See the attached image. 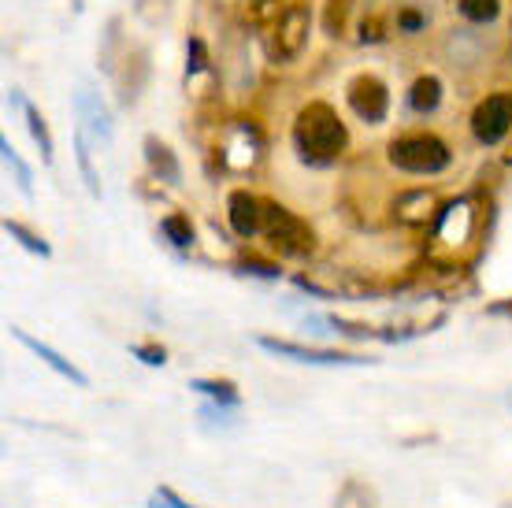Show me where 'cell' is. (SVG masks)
<instances>
[{"instance_id": "obj_8", "label": "cell", "mask_w": 512, "mask_h": 508, "mask_svg": "<svg viewBox=\"0 0 512 508\" xmlns=\"http://www.w3.org/2000/svg\"><path fill=\"white\" fill-rule=\"evenodd\" d=\"M75 115H78V127L86 130V138L101 141L108 145L116 127H112V112H108V104L101 101V93H93L90 86H82L75 93Z\"/></svg>"}, {"instance_id": "obj_9", "label": "cell", "mask_w": 512, "mask_h": 508, "mask_svg": "<svg viewBox=\"0 0 512 508\" xmlns=\"http://www.w3.org/2000/svg\"><path fill=\"white\" fill-rule=\"evenodd\" d=\"M227 223L238 238H256L260 230H264V201H256L249 190H234L227 197Z\"/></svg>"}, {"instance_id": "obj_29", "label": "cell", "mask_w": 512, "mask_h": 508, "mask_svg": "<svg viewBox=\"0 0 512 508\" xmlns=\"http://www.w3.org/2000/svg\"><path fill=\"white\" fill-rule=\"evenodd\" d=\"M294 286H297V290L312 293V297H323V301H331V297H334L331 290H323V286H316V282H308L305 275H297V279H294Z\"/></svg>"}, {"instance_id": "obj_21", "label": "cell", "mask_w": 512, "mask_h": 508, "mask_svg": "<svg viewBox=\"0 0 512 508\" xmlns=\"http://www.w3.org/2000/svg\"><path fill=\"white\" fill-rule=\"evenodd\" d=\"M201 71H212V60H208V49L201 38H190L186 41V82L193 75H201Z\"/></svg>"}, {"instance_id": "obj_30", "label": "cell", "mask_w": 512, "mask_h": 508, "mask_svg": "<svg viewBox=\"0 0 512 508\" xmlns=\"http://www.w3.org/2000/svg\"><path fill=\"white\" fill-rule=\"evenodd\" d=\"M360 41H364V45H368V41H383V34H379V23H364L360 26Z\"/></svg>"}, {"instance_id": "obj_11", "label": "cell", "mask_w": 512, "mask_h": 508, "mask_svg": "<svg viewBox=\"0 0 512 508\" xmlns=\"http://www.w3.org/2000/svg\"><path fill=\"white\" fill-rule=\"evenodd\" d=\"M141 153H145V164H149V175L156 178V182H164V186H179L182 182V164L179 156L171 153V145H164L160 138H149L141 141Z\"/></svg>"}, {"instance_id": "obj_19", "label": "cell", "mask_w": 512, "mask_h": 508, "mask_svg": "<svg viewBox=\"0 0 512 508\" xmlns=\"http://www.w3.org/2000/svg\"><path fill=\"white\" fill-rule=\"evenodd\" d=\"M26 130H30V138H34V145L41 149V160L45 164H52V134H49V123H45V115L34 108V104H26Z\"/></svg>"}, {"instance_id": "obj_26", "label": "cell", "mask_w": 512, "mask_h": 508, "mask_svg": "<svg viewBox=\"0 0 512 508\" xmlns=\"http://www.w3.org/2000/svg\"><path fill=\"white\" fill-rule=\"evenodd\" d=\"M242 275H253V279H279L282 271L279 264H271V260H260V256H245L242 264H238Z\"/></svg>"}, {"instance_id": "obj_6", "label": "cell", "mask_w": 512, "mask_h": 508, "mask_svg": "<svg viewBox=\"0 0 512 508\" xmlns=\"http://www.w3.org/2000/svg\"><path fill=\"white\" fill-rule=\"evenodd\" d=\"M512 130V93H490L475 104L472 112V134L479 145H498Z\"/></svg>"}, {"instance_id": "obj_4", "label": "cell", "mask_w": 512, "mask_h": 508, "mask_svg": "<svg viewBox=\"0 0 512 508\" xmlns=\"http://www.w3.org/2000/svg\"><path fill=\"white\" fill-rule=\"evenodd\" d=\"M256 345L264 353L286 356V360H297V364H320V368H357V364H375L372 356L364 353H349V349H323V345H301V342H286V338H271V334H260Z\"/></svg>"}, {"instance_id": "obj_5", "label": "cell", "mask_w": 512, "mask_h": 508, "mask_svg": "<svg viewBox=\"0 0 512 508\" xmlns=\"http://www.w3.org/2000/svg\"><path fill=\"white\" fill-rule=\"evenodd\" d=\"M346 101L353 108L360 123H368V127H379L386 123V115H390V89H386L383 78L375 75H357L353 82L346 86Z\"/></svg>"}, {"instance_id": "obj_17", "label": "cell", "mask_w": 512, "mask_h": 508, "mask_svg": "<svg viewBox=\"0 0 512 508\" xmlns=\"http://www.w3.org/2000/svg\"><path fill=\"white\" fill-rule=\"evenodd\" d=\"M4 234L8 238H15V242L23 245L26 253H34V256H52V245L41 238V234H34V230L26 227V223H19V219H4Z\"/></svg>"}, {"instance_id": "obj_14", "label": "cell", "mask_w": 512, "mask_h": 508, "mask_svg": "<svg viewBox=\"0 0 512 508\" xmlns=\"http://www.w3.org/2000/svg\"><path fill=\"white\" fill-rule=\"evenodd\" d=\"M375 505H379V497H375V490L364 479H346L338 497H334V508H375Z\"/></svg>"}, {"instance_id": "obj_24", "label": "cell", "mask_w": 512, "mask_h": 508, "mask_svg": "<svg viewBox=\"0 0 512 508\" xmlns=\"http://www.w3.org/2000/svg\"><path fill=\"white\" fill-rule=\"evenodd\" d=\"M346 15H349V0H327V12H323V30L338 38L346 30Z\"/></svg>"}, {"instance_id": "obj_1", "label": "cell", "mask_w": 512, "mask_h": 508, "mask_svg": "<svg viewBox=\"0 0 512 508\" xmlns=\"http://www.w3.org/2000/svg\"><path fill=\"white\" fill-rule=\"evenodd\" d=\"M349 130L338 119L331 104L312 101L308 108H301L294 123V149L308 167H331L338 164V156L346 153Z\"/></svg>"}, {"instance_id": "obj_12", "label": "cell", "mask_w": 512, "mask_h": 508, "mask_svg": "<svg viewBox=\"0 0 512 508\" xmlns=\"http://www.w3.org/2000/svg\"><path fill=\"white\" fill-rule=\"evenodd\" d=\"M190 390L193 394L208 397L212 405H223V408L242 405V390H238V382H231V379H193Z\"/></svg>"}, {"instance_id": "obj_13", "label": "cell", "mask_w": 512, "mask_h": 508, "mask_svg": "<svg viewBox=\"0 0 512 508\" xmlns=\"http://www.w3.org/2000/svg\"><path fill=\"white\" fill-rule=\"evenodd\" d=\"M442 104V82L435 75H420L409 89V108L416 115H431Z\"/></svg>"}, {"instance_id": "obj_20", "label": "cell", "mask_w": 512, "mask_h": 508, "mask_svg": "<svg viewBox=\"0 0 512 508\" xmlns=\"http://www.w3.org/2000/svg\"><path fill=\"white\" fill-rule=\"evenodd\" d=\"M501 12V0H461V15L468 23H494Z\"/></svg>"}, {"instance_id": "obj_2", "label": "cell", "mask_w": 512, "mask_h": 508, "mask_svg": "<svg viewBox=\"0 0 512 508\" xmlns=\"http://www.w3.org/2000/svg\"><path fill=\"white\" fill-rule=\"evenodd\" d=\"M264 238L279 256H312L316 253V230L279 201H264Z\"/></svg>"}, {"instance_id": "obj_23", "label": "cell", "mask_w": 512, "mask_h": 508, "mask_svg": "<svg viewBox=\"0 0 512 508\" xmlns=\"http://www.w3.org/2000/svg\"><path fill=\"white\" fill-rule=\"evenodd\" d=\"M331 319V334H342L349 342H368V338H379L375 327H364V323H353V319H342V316H327Z\"/></svg>"}, {"instance_id": "obj_32", "label": "cell", "mask_w": 512, "mask_h": 508, "mask_svg": "<svg viewBox=\"0 0 512 508\" xmlns=\"http://www.w3.org/2000/svg\"><path fill=\"white\" fill-rule=\"evenodd\" d=\"M8 108H15V112H26V101L19 89H8Z\"/></svg>"}, {"instance_id": "obj_31", "label": "cell", "mask_w": 512, "mask_h": 508, "mask_svg": "<svg viewBox=\"0 0 512 508\" xmlns=\"http://www.w3.org/2000/svg\"><path fill=\"white\" fill-rule=\"evenodd\" d=\"M490 316H505L512 319V297H505V301H494V305H487Z\"/></svg>"}, {"instance_id": "obj_15", "label": "cell", "mask_w": 512, "mask_h": 508, "mask_svg": "<svg viewBox=\"0 0 512 508\" xmlns=\"http://www.w3.org/2000/svg\"><path fill=\"white\" fill-rule=\"evenodd\" d=\"M75 160H78V171H82V182H86L90 197H101V178H97V171H93L90 138H86V130L82 127H75Z\"/></svg>"}, {"instance_id": "obj_25", "label": "cell", "mask_w": 512, "mask_h": 508, "mask_svg": "<svg viewBox=\"0 0 512 508\" xmlns=\"http://www.w3.org/2000/svg\"><path fill=\"white\" fill-rule=\"evenodd\" d=\"M130 353L138 356L141 364H149V368H164L167 364V349L164 345H156V342H134L130 345Z\"/></svg>"}, {"instance_id": "obj_28", "label": "cell", "mask_w": 512, "mask_h": 508, "mask_svg": "<svg viewBox=\"0 0 512 508\" xmlns=\"http://www.w3.org/2000/svg\"><path fill=\"white\" fill-rule=\"evenodd\" d=\"M423 23H427V19H423L420 12H412V8H405V12L397 15V30H401V34H416V30H423Z\"/></svg>"}, {"instance_id": "obj_18", "label": "cell", "mask_w": 512, "mask_h": 508, "mask_svg": "<svg viewBox=\"0 0 512 508\" xmlns=\"http://www.w3.org/2000/svg\"><path fill=\"white\" fill-rule=\"evenodd\" d=\"M0 156H4V164H8V171L15 175V182H19V190L26 193V197H34V171H30V164H26L23 156L12 149V141L0 138Z\"/></svg>"}, {"instance_id": "obj_22", "label": "cell", "mask_w": 512, "mask_h": 508, "mask_svg": "<svg viewBox=\"0 0 512 508\" xmlns=\"http://www.w3.org/2000/svg\"><path fill=\"white\" fill-rule=\"evenodd\" d=\"M197 420H201V427H219V431H227V427H234V420H238V408H223V405H212V401H208V405L197 412Z\"/></svg>"}, {"instance_id": "obj_16", "label": "cell", "mask_w": 512, "mask_h": 508, "mask_svg": "<svg viewBox=\"0 0 512 508\" xmlns=\"http://www.w3.org/2000/svg\"><path fill=\"white\" fill-rule=\"evenodd\" d=\"M160 234L167 238V245H175V249H190V245H193L190 216H182V212H171V216H164V219H160Z\"/></svg>"}, {"instance_id": "obj_3", "label": "cell", "mask_w": 512, "mask_h": 508, "mask_svg": "<svg viewBox=\"0 0 512 508\" xmlns=\"http://www.w3.org/2000/svg\"><path fill=\"white\" fill-rule=\"evenodd\" d=\"M390 164L409 175H438L453 164V153L438 134H405L390 141Z\"/></svg>"}, {"instance_id": "obj_7", "label": "cell", "mask_w": 512, "mask_h": 508, "mask_svg": "<svg viewBox=\"0 0 512 508\" xmlns=\"http://www.w3.org/2000/svg\"><path fill=\"white\" fill-rule=\"evenodd\" d=\"M308 26H312V12H308L305 4H290L286 12L279 15V23H275V41H271V56L282 60V64H290L297 60L308 45Z\"/></svg>"}, {"instance_id": "obj_27", "label": "cell", "mask_w": 512, "mask_h": 508, "mask_svg": "<svg viewBox=\"0 0 512 508\" xmlns=\"http://www.w3.org/2000/svg\"><path fill=\"white\" fill-rule=\"evenodd\" d=\"M149 508H201V505H190L186 497H179L171 486H156L153 501H149Z\"/></svg>"}, {"instance_id": "obj_10", "label": "cell", "mask_w": 512, "mask_h": 508, "mask_svg": "<svg viewBox=\"0 0 512 508\" xmlns=\"http://www.w3.org/2000/svg\"><path fill=\"white\" fill-rule=\"evenodd\" d=\"M12 338H15V342H23L26 349H30V353L38 356L41 364H49V368L56 371V375H60V379L75 382L78 390H86V386H90V379H86V371H78L75 364H71V360H67V356H60V353H56V349H52V345L38 342V338H30V334H26V331H19V327H12Z\"/></svg>"}]
</instances>
